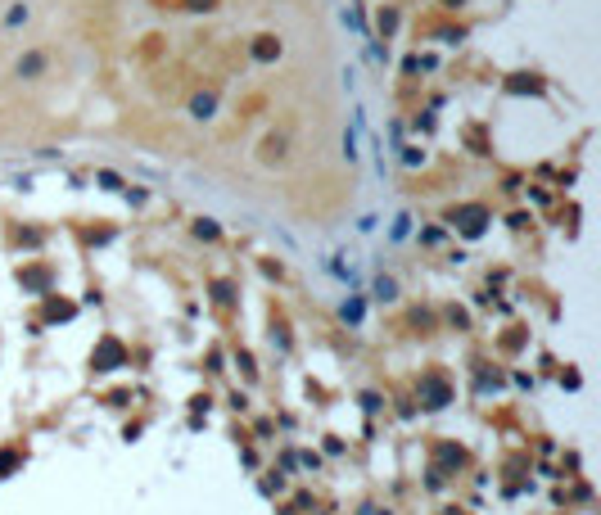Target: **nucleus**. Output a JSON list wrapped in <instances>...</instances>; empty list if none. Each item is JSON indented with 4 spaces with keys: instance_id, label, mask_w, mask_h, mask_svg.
<instances>
[{
    "instance_id": "obj_9",
    "label": "nucleus",
    "mask_w": 601,
    "mask_h": 515,
    "mask_svg": "<svg viewBox=\"0 0 601 515\" xmlns=\"http://www.w3.org/2000/svg\"><path fill=\"white\" fill-rule=\"evenodd\" d=\"M23 18H27V5H14V9H9V18H5V23H9V27H18Z\"/></svg>"
},
{
    "instance_id": "obj_6",
    "label": "nucleus",
    "mask_w": 601,
    "mask_h": 515,
    "mask_svg": "<svg viewBox=\"0 0 601 515\" xmlns=\"http://www.w3.org/2000/svg\"><path fill=\"white\" fill-rule=\"evenodd\" d=\"M376 294H380V299H394V294H398V285H394V281H385V276H380V281H376Z\"/></svg>"
},
{
    "instance_id": "obj_3",
    "label": "nucleus",
    "mask_w": 601,
    "mask_h": 515,
    "mask_svg": "<svg viewBox=\"0 0 601 515\" xmlns=\"http://www.w3.org/2000/svg\"><path fill=\"white\" fill-rule=\"evenodd\" d=\"M484 217H489L484 208H461V231L466 235H480L484 231Z\"/></svg>"
},
{
    "instance_id": "obj_8",
    "label": "nucleus",
    "mask_w": 601,
    "mask_h": 515,
    "mask_svg": "<svg viewBox=\"0 0 601 515\" xmlns=\"http://www.w3.org/2000/svg\"><path fill=\"white\" fill-rule=\"evenodd\" d=\"M394 27H398V14H394V9H385V14H380V32H394Z\"/></svg>"
},
{
    "instance_id": "obj_2",
    "label": "nucleus",
    "mask_w": 601,
    "mask_h": 515,
    "mask_svg": "<svg viewBox=\"0 0 601 515\" xmlns=\"http://www.w3.org/2000/svg\"><path fill=\"white\" fill-rule=\"evenodd\" d=\"M425 398H429L425 407H447V385L438 375H425Z\"/></svg>"
},
{
    "instance_id": "obj_13",
    "label": "nucleus",
    "mask_w": 601,
    "mask_h": 515,
    "mask_svg": "<svg viewBox=\"0 0 601 515\" xmlns=\"http://www.w3.org/2000/svg\"><path fill=\"white\" fill-rule=\"evenodd\" d=\"M443 515H457V511H443Z\"/></svg>"
},
{
    "instance_id": "obj_12",
    "label": "nucleus",
    "mask_w": 601,
    "mask_h": 515,
    "mask_svg": "<svg viewBox=\"0 0 601 515\" xmlns=\"http://www.w3.org/2000/svg\"><path fill=\"white\" fill-rule=\"evenodd\" d=\"M443 5H461V0H443Z\"/></svg>"
},
{
    "instance_id": "obj_4",
    "label": "nucleus",
    "mask_w": 601,
    "mask_h": 515,
    "mask_svg": "<svg viewBox=\"0 0 601 515\" xmlns=\"http://www.w3.org/2000/svg\"><path fill=\"white\" fill-rule=\"evenodd\" d=\"M41 68H45L41 54H23V59H18V77H32V73H41Z\"/></svg>"
},
{
    "instance_id": "obj_10",
    "label": "nucleus",
    "mask_w": 601,
    "mask_h": 515,
    "mask_svg": "<svg viewBox=\"0 0 601 515\" xmlns=\"http://www.w3.org/2000/svg\"><path fill=\"white\" fill-rule=\"evenodd\" d=\"M195 235H204V240H213V235H217V226H213V222H208V217H204V222L195 226Z\"/></svg>"
},
{
    "instance_id": "obj_7",
    "label": "nucleus",
    "mask_w": 601,
    "mask_h": 515,
    "mask_svg": "<svg viewBox=\"0 0 601 515\" xmlns=\"http://www.w3.org/2000/svg\"><path fill=\"white\" fill-rule=\"evenodd\" d=\"M343 321H362V299H353V303H343Z\"/></svg>"
},
{
    "instance_id": "obj_5",
    "label": "nucleus",
    "mask_w": 601,
    "mask_h": 515,
    "mask_svg": "<svg viewBox=\"0 0 601 515\" xmlns=\"http://www.w3.org/2000/svg\"><path fill=\"white\" fill-rule=\"evenodd\" d=\"M213 95H195V104H190V109H195V118H213Z\"/></svg>"
},
{
    "instance_id": "obj_11",
    "label": "nucleus",
    "mask_w": 601,
    "mask_h": 515,
    "mask_svg": "<svg viewBox=\"0 0 601 515\" xmlns=\"http://www.w3.org/2000/svg\"><path fill=\"white\" fill-rule=\"evenodd\" d=\"M186 9H204V14H208V9H217V0H190Z\"/></svg>"
},
{
    "instance_id": "obj_1",
    "label": "nucleus",
    "mask_w": 601,
    "mask_h": 515,
    "mask_svg": "<svg viewBox=\"0 0 601 515\" xmlns=\"http://www.w3.org/2000/svg\"><path fill=\"white\" fill-rule=\"evenodd\" d=\"M253 59H258V64L281 59V41H276V36H258V41H253Z\"/></svg>"
}]
</instances>
